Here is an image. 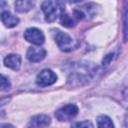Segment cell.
I'll use <instances>...</instances> for the list:
<instances>
[{
    "label": "cell",
    "mask_w": 128,
    "mask_h": 128,
    "mask_svg": "<svg viewBox=\"0 0 128 128\" xmlns=\"http://www.w3.org/2000/svg\"><path fill=\"white\" fill-rule=\"evenodd\" d=\"M41 10L45 21L51 23L65 12V5L63 0H44L41 4Z\"/></svg>",
    "instance_id": "1"
},
{
    "label": "cell",
    "mask_w": 128,
    "mask_h": 128,
    "mask_svg": "<svg viewBox=\"0 0 128 128\" xmlns=\"http://www.w3.org/2000/svg\"><path fill=\"white\" fill-rule=\"evenodd\" d=\"M50 123H51V119L49 116L40 114V115L33 116L30 119L28 126L29 127H46L50 125Z\"/></svg>",
    "instance_id": "8"
},
{
    "label": "cell",
    "mask_w": 128,
    "mask_h": 128,
    "mask_svg": "<svg viewBox=\"0 0 128 128\" xmlns=\"http://www.w3.org/2000/svg\"><path fill=\"white\" fill-rule=\"evenodd\" d=\"M36 0H16L14 3L15 10L18 13H26L35 7Z\"/></svg>",
    "instance_id": "9"
},
{
    "label": "cell",
    "mask_w": 128,
    "mask_h": 128,
    "mask_svg": "<svg viewBox=\"0 0 128 128\" xmlns=\"http://www.w3.org/2000/svg\"><path fill=\"white\" fill-rule=\"evenodd\" d=\"M66 1H68V2H70V3H77V2H81V1H83V0H66Z\"/></svg>",
    "instance_id": "18"
},
{
    "label": "cell",
    "mask_w": 128,
    "mask_h": 128,
    "mask_svg": "<svg viewBox=\"0 0 128 128\" xmlns=\"http://www.w3.org/2000/svg\"><path fill=\"white\" fill-rule=\"evenodd\" d=\"M10 88H11L10 80L6 76L0 74V92H7L8 90H10Z\"/></svg>",
    "instance_id": "14"
},
{
    "label": "cell",
    "mask_w": 128,
    "mask_h": 128,
    "mask_svg": "<svg viewBox=\"0 0 128 128\" xmlns=\"http://www.w3.org/2000/svg\"><path fill=\"white\" fill-rule=\"evenodd\" d=\"M0 18H1L2 23L8 28H13V27L17 26L19 23V18L17 16H15L14 14H12L9 10L3 12L2 15L0 16Z\"/></svg>",
    "instance_id": "11"
},
{
    "label": "cell",
    "mask_w": 128,
    "mask_h": 128,
    "mask_svg": "<svg viewBox=\"0 0 128 128\" xmlns=\"http://www.w3.org/2000/svg\"><path fill=\"white\" fill-rule=\"evenodd\" d=\"M53 37H54L56 44L60 48V50H62L64 52L72 51L76 47L75 41L65 32H62L60 30H54L53 31Z\"/></svg>",
    "instance_id": "2"
},
{
    "label": "cell",
    "mask_w": 128,
    "mask_h": 128,
    "mask_svg": "<svg viewBox=\"0 0 128 128\" xmlns=\"http://www.w3.org/2000/svg\"><path fill=\"white\" fill-rule=\"evenodd\" d=\"M24 38L26 41H28L29 43H32L36 46L42 45L45 41V36H44L43 32L40 29L35 28V27L26 29L24 32Z\"/></svg>",
    "instance_id": "4"
},
{
    "label": "cell",
    "mask_w": 128,
    "mask_h": 128,
    "mask_svg": "<svg viewBox=\"0 0 128 128\" xmlns=\"http://www.w3.org/2000/svg\"><path fill=\"white\" fill-rule=\"evenodd\" d=\"M59 18H60V23H61L63 26L68 27V28L75 26V23H76V22L74 21V19H73L71 16L67 15L65 12H64V13H63Z\"/></svg>",
    "instance_id": "13"
},
{
    "label": "cell",
    "mask_w": 128,
    "mask_h": 128,
    "mask_svg": "<svg viewBox=\"0 0 128 128\" xmlns=\"http://www.w3.org/2000/svg\"><path fill=\"white\" fill-rule=\"evenodd\" d=\"M113 56H114V54H109V55H107L106 58L103 60V64H107V63H109V62L111 61V59L113 58Z\"/></svg>",
    "instance_id": "17"
},
{
    "label": "cell",
    "mask_w": 128,
    "mask_h": 128,
    "mask_svg": "<svg viewBox=\"0 0 128 128\" xmlns=\"http://www.w3.org/2000/svg\"><path fill=\"white\" fill-rule=\"evenodd\" d=\"M46 56V50L40 46H32L28 48L26 57L30 62H40L42 61Z\"/></svg>",
    "instance_id": "7"
},
{
    "label": "cell",
    "mask_w": 128,
    "mask_h": 128,
    "mask_svg": "<svg viewBox=\"0 0 128 128\" xmlns=\"http://www.w3.org/2000/svg\"><path fill=\"white\" fill-rule=\"evenodd\" d=\"M96 13V5L93 3L85 4L82 7H77L74 11V17L78 20H83V19H88L92 18Z\"/></svg>",
    "instance_id": "6"
},
{
    "label": "cell",
    "mask_w": 128,
    "mask_h": 128,
    "mask_svg": "<svg viewBox=\"0 0 128 128\" xmlns=\"http://www.w3.org/2000/svg\"><path fill=\"white\" fill-rule=\"evenodd\" d=\"M8 10V4L5 0H0V16L2 15L3 12Z\"/></svg>",
    "instance_id": "16"
},
{
    "label": "cell",
    "mask_w": 128,
    "mask_h": 128,
    "mask_svg": "<svg viewBox=\"0 0 128 128\" xmlns=\"http://www.w3.org/2000/svg\"><path fill=\"white\" fill-rule=\"evenodd\" d=\"M97 126L98 127H114V124L112 122V120L106 116V115H100L97 118Z\"/></svg>",
    "instance_id": "12"
},
{
    "label": "cell",
    "mask_w": 128,
    "mask_h": 128,
    "mask_svg": "<svg viewBox=\"0 0 128 128\" xmlns=\"http://www.w3.org/2000/svg\"><path fill=\"white\" fill-rule=\"evenodd\" d=\"M72 126H74V127H93V124L90 121L85 120V121H82V122L74 123Z\"/></svg>",
    "instance_id": "15"
},
{
    "label": "cell",
    "mask_w": 128,
    "mask_h": 128,
    "mask_svg": "<svg viewBox=\"0 0 128 128\" xmlns=\"http://www.w3.org/2000/svg\"><path fill=\"white\" fill-rule=\"evenodd\" d=\"M3 62L6 67L18 71L21 66V57L18 54H9L4 58Z\"/></svg>",
    "instance_id": "10"
},
{
    "label": "cell",
    "mask_w": 128,
    "mask_h": 128,
    "mask_svg": "<svg viewBox=\"0 0 128 128\" xmlns=\"http://www.w3.org/2000/svg\"><path fill=\"white\" fill-rule=\"evenodd\" d=\"M78 113V107L75 104H67L55 112V117L59 121H68L74 118Z\"/></svg>",
    "instance_id": "3"
},
{
    "label": "cell",
    "mask_w": 128,
    "mask_h": 128,
    "mask_svg": "<svg viewBox=\"0 0 128 128\" xmlns=\"http://www.w3.org/2000/svg\"><path fill=\"white\" fill-rule=\"evenodd\" d=\"M57 80V75L50 69L42 70L36 77V84L41 87H46L54 84Z\"/></svg>",
    "instance_id": "5"
}]
</instances>
